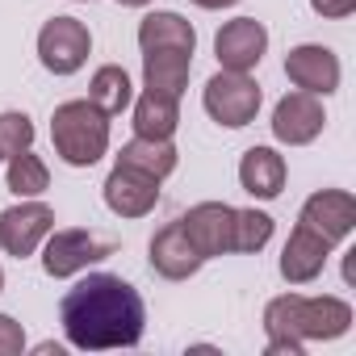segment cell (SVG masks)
<instances>
[{
  "label": "cell",
  "instance_id": "cell-12",
  "mask_svg": "<svg viewBox=\"0 0 356 356\" xmlns=\"http://www.w3.org/2000/svg\"><path fill=\"white\" fill-rule=\"evenodd\" d=\"M285 76H289V84L293 88H302V92H314V97H331L335 88H339V59H335V51L331 47H323V42H302V47H293L289 55H285Z\"/></svg>",
  "mask_w": 356,
  "mask_h": 356
},
{
  "label": "cell",
  "instance_id": "cell-7",
  "mask_svg": "<svg viewBox=\"0 0 356 356\" xmlns=\"http://www.w3.org/2000/svg\"><path fill=\"white\" fill-rule=\"evenodd\" d=\"M51 231H55V210L34 197H22V206H9L0 214V248L17 260L34 256Z\"/></svg>",
  "mask_w": 356,
  "mask_h": 356
},
{
  "label": "cell",
  "instance_id": "cell-10",
  "mask_svg": "<svg viewBox=\"0 0 356 356\" xmlns=\"http://www.w3.org/2000/svg\"><path fill=\"white\" fill-rule=\"evenodd\" d=\"M298 222H302L306 231L323 235V239L335 248V243H343V239L356 231V197L343 193V189H318V193L306 197Z\"/></svg>",
  "mask_w": 356,
  "mask_h": 356
},
{
  "label": "cell",
  "instance_id": "cell-29",
  "mask_svg": "<svg viewBox=\"0 0 356 356\" xmlns=\"http://www.w3.org/2000/svg\"><path fill=\"white\" fill-rule=\"evenodd\" d=\"M118 5H126V9H143V5H151V0H118Z\"/></svg>",
  "mask_w": 356,
  "mask_h": 356
},
{
  "label": "cell",
  "instance_id": "cell-11",
  "mask_svg": "<svg viewBox=\"0 0 356 356\" xmlns=\"http://www.w3.org/2000/svg\"><path fill=\"white\" fill-rule=\"evenodd\" d=\"M268 51V30L256 17H235L214 34V59L222 72H252Z\"/></svg>",
  "mask_w": 356,
  "mask_h": 356
},
{
  "label": "cell",
  "instance_id": "cell-17",
  "mask_svg": "<svg viewBox=\"0 0 356 356\" xmlns=\"http://www.w3.org/2000/svg\"><path fill=\"white\" fill-rule=\"evenodd\" d=\"M138 47H143V55L147 51H197V30H193V22L189 17H181V13H147L143 22H138Z\"/></svg>",
  "mask_w": 356,
  "mask_h": 356
},
{
  "label": "cell",
  "instance_id": "cell-6",
  "mask_svg": "<svg viewBox=\"0 0 356 356\" xmlns=\"http://www.w3.org/2000/svg\"><path fill=\"white\" fill-rule=\"evenodd\" d=\"M88 51H92V34L76 17H51L38 30V59L51 76H76L88 63Z\"/></svg>",
  "mask_w": 356,
  "mask_h": 356
},
{
  "label": "cell",
  "instance_id": "cell-26",
  "mask_svg": "<svg viewBox=\"0 0 356 356\" xmlns=\"http://www.w3.org/2000/svg\"><path fill=\"white\" fill-rule=\"evenodd\" d=\"M310 9H314L318 17L339 22V17H352V13H356V0H310Z\"/></svg>",
  "mask_w": 356,
  "mask_h": 356
},
{
  "label": "cell",
  "instance_id": "cell-28",
  "mask_svg": "<svg viewBox=\"0 0 356 356\" xmlns=\"http://www.w3.org/2000/svg\"><path fill=\"white\" fill-rule=\"evenodd\" d=\"M42 356H63V343H38Z\"/></svg>",
  "mask_w": 356,
  "mask_h": 356
},
{
  "label": "cell",
  "instance_id": "cell-23",
  "mask_svg": "<svg viewBox=\"0 0 356 356\" xmlns=\"http://www.w3.org/2000/svg\"><path fill=\"white\" fill-rule=\"evenodd\" d=\"M273 239V218L264 210H235V252H264Z\"/></svg>",
  "mask_w": 356,
  "mask_h": 356
},
{
  "label": "cell",
  "instance_id": "cell-19",
  "mask_svg": "<svg viewBox=\"0 0 356 356\" xmlns=\"http://www.w3.org/2000/svg\"><path fill=\"white\" fill-rule=\"evenodd\" d=\"M176 126H181V97L147 88L134 101V134L138 138H172Z\"/></svg>",
  "mask_w": 356,
  "mask_h": 356
},
{
  "label": "cell",
  "instance_id": "cell-22",
  "mask_svg": "<svg viewBox=\"0 0 356 356\" xmlns=\"http://www.w3.org/2000/svg\"><path fill=\"white\" fill-rule=\"evenodd\" d=\"M9 189L17 197H42L51 189V168L34 155V151H22L9 159Z\"/></svg>",
  "mask_w": 356,
  "mask_h": 356
},
{
  "label": "cell",
  "instance_id": "cell-1",
  "mask_svg": "<svg viewBox=\"0 0 356 356\" xmlns=\"http://www.w3.org/2000/svg\"><path fill=\"white\" fill-rule=\"evenodd\" d=\"M59 323H63L67 343L80 352L134 348L147 327V306L130 281L113 273H88L63 293Z\"/></svg>",
  "mask_w": 356,
  "mask_h": 356
},
{
  "label": "cell",
  "instance_id": "cell-4",
  "mask_svg": "<svg viewBox=\"0 0 356 356\" xmlns=\"http://www.w3.org/2000/svg\"><path fill=\"white\" fill-rule=\"evenodd\" d=\"M260 101H264V92H260V84L248 72H222V67L206 80V92H202L206 113L218 126H227V130L252 126L256 113H260Z\"/></svg>",
  "mask_w": 356,
  "mask_h": 356
},
{
  "label": "cell",
  "instance_id": "cell-24",
  "mask_svg": "<svg viewBox=\"0 0 356 356\" xmlns=\"http://www.w3.org/2000/svg\"><path fill=\"white\" fill-rule=\"evenodd\" d=\"M30 147H34V122H30V113L5 109V113H0V159H13V155H22Z\"/></svg>",
  "mask_w": 356,
  "mask_h": 356
},
{
  "label": "cell",
  "instance_id": "cell-13",
  "mask_svg": "<svg viewBox=\"0 0 356 356\" xmlns=\"http://www.w3.org/2000/svg\"><path fill=\"white\" fill-rule=\"evenodd\" d=\"M105 206L118 218H147L159 206V181L126 163H113V172L105 176Z\"/></svg>",
  "mask_w": 356,
  "mask_h": 356
},
{
  "label": "cell",
  "instance_id": "cell-21",
  "mask_svg": "<svg viewBox=\"0 0 356 356\" xmlns=\"http://www.w3.org/2000/svg\"><path fill=\"white\" fill-rule=\"evenodd\" d=\"M88 101L105 113V118H118L122 109H130V101H134V88H130V76H126V67H118V63H105V67H97L92 72V84H88Z\"/></svg>",
  "mask_w": 356,
  "mask_h": 356
},
{
  "label": "cell",
  "instance_id": "cell-30",
  "mask_svg": "<svg viewBox=\"0 0 356 356\" xmlns=\"http://www.w3.org/2000/svg\"><path fill=\"white\" fill-rule=\"evenodd\" d=\"M0 289H5V268H0Z\"/></svg>",
  "mask_w": 356,
  "mask_h": 356
},
{
  "label": "cell",
  "instance_id": "cell-5",
  "mask_svg": "<svg viewBox=\"0 0 356 356\" xmlns=\"http://www.w3.org/2000/svg\"><path fill=\"white\" fill-rule=\"evenodd\" d=\"M42 273L63 281V277H76L84 273L88 264H101L105 256H113V243L92 235V231H80V227H67V231H51L42 239Z\"/></svg>",
  "mask_w": 356,
  "mask_h": 356
},
{
  "label": "cell",
  "instance_id": "cell-3",
  "mask_svg": "<svg viewBox=\"0 0 356 356\" xmlns=\"http://www.w3.org/2000/svg\"><path fill=\"white\" fill-rule=\"evenodd\" d=\"M55 155L72 168H92L109 151V118L92 101H63L51 113Z\"/></svg>",
  "mask_w": 356,
  "mask_h": 356
},
{
  "label": "cell",
  "instance_id": "cell-18",
  "mask_svg": "<svg viewBox=\"0 0 356 356\" xmlns=\"http://www.w3.org/2000/svg\"><path fill=\"white\" fill-rule=\"evenodd\" d=\"M189 72H193V55L189 51H147L143 55V84L151 92L181 97L189 88Z\"/></svg>",
  "mask_w": 356,
  "mask_h": 356
},
{
  "label": "cell",
  "instance_id": "cell-15",
  "mask_svg": "<svg viewBox=\"0 0 356 356\" xmlns=\"http://www.w3.org/2000/svg\"><path fill=\"white\" fill-rule=\"evenodd\" d=\"M327 256H331V243L298 222L293 235H289L285 248H281V277H285L289 285H310V281L323 277Z\"/></svg>",
  "mask_w": 356,
  "mask_h": 356
},
{
  "label": "cell",
  "instance_id": "cell-2",
  "mask_svg": "<svg viewBox=\"0 0 356 356\" xmlns=\"http://www.w3.org/2000/svg\"><path fill=\"white\" fill-rule=\"evenodd\" d=\"M268 356H302L310 339H339L352 331V306L343 298H302L281 293L264 306Z\"/></svg>",
  "mask_w": 356,
  "mask_h": 356
},
{
  "label": "cell",
  "instance_id": "cell-14",
  "mask_svg": "<svg viewBox=\"0 0 356 356\" xmlns=\"http://www.w3.org/2000/svg\"><path fill=\"white\" fill-rule=\"evenodd\" d=\"M147 260H151V268L163 277V281H189L206 260L197 256V248L189 243V235H185V227L181 222H168L163 231H155V239H151V248H147Z\"/></svg>",
  "mask_w": 356,
  "mask_h": 356
},
{
  "label": "cell",
  "instance_id": "cell-8",
  "mask_svg": "<svg viewBox=\"0 0 356 356\" xmlns=\"http://www.w3.org/2000/svg\"><path fill=\"white\" fill-rule=\"evenodd\" d=\"M327 126V109H323V97L314 92H285L273 109V138L285 143V147H306L323 134Z\"/></svg>",
  "mask_w": 356,
  "mask_h": 356
},
{
  "label": "cell",
  "instance_id": "cell-27",
  "mask_svg": "<svg viewBox=\"0 0 356 356\" xmlns=\"http://www.w3.org/2000/svg\"><path fill=\"white\" fill-rule=\"evenodd\" d=\"M197 9H231V5H239V0H193Z\"/></svg>",
  "mask_w": 356,
  "mask_h": 356
},
{
  "label": "cell",
  "instance_id": "cell-9",
  "mask_svg": "<svg viewBox=\"0 0 356 356\" xmlns=\"http://www.w3.org/2000/svg\"><path fill=\"white\" fill-rule=\"evenodd\" d=\"M181 227H185V235H189V243L197 248L202 260L235 252V206H227V202H202V206H193L181 218Z\"/></svg>",
  "mask_w": 356,
  "mask_h": 356
},
{
  "label": "cell",
  "instance_id": "cell-20",
  "mask_svg": "<svg viewBox=\"0 0 356 356\" xmlns=\"http://www.w3.org/2000/svg\"><path fill=\"white\" fill-rule=\"evenodd\" d=\"M118 163L134 168V172H147L155 176V181H163V176L176 172V163H181V151L172 147V138H130L122 151H118Z\"/></svg>",
  "mask_w": 356,
  "mask_h": 356
},
{
  "label": "cell",
  "instance_id": "cell-25",
  "mask_svg": "<svg viewBox=\"0 0 356 356\" xmlns=\"http://www.w3.org/2000/svg\"><path fill=\"white\" fill-rule=\"evenodd\" d=\"M26 352V327L13 314H0V356H22Z\"/></svg>",
  "mask_w": 356,
  "mask_h": 356
},
{
  "label": "cell",
  "instance_id": "cell-16",
  "mask_svg": "<svg viewBox=\"0 0 356 356\" xmlns=\"http://www.w3.org/2000/svg\"><path fill=\"white\" fill-rule=\"evenodd\" d=\"M285 176H289L285 155H277L273 147H248L243 159H239V185H243V193H252L256 202L281 197Z\"/></svg>",
  "mask_w": 356,
  "mask_h": 356
}]
</instances>
